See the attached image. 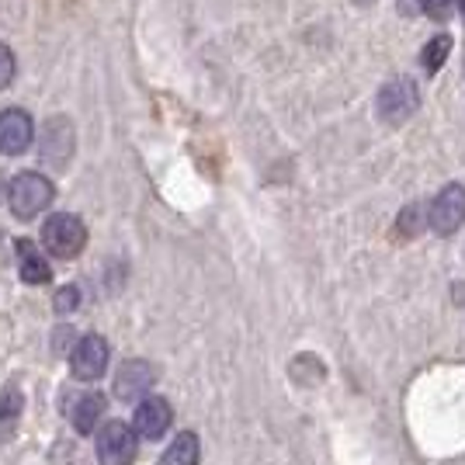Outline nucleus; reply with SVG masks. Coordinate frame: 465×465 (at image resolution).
Here are the masks:
<instances>
[{
  "mask_svg": "<svg viewBox=\"0 0 465 465\" xmlns=\"http://www.w3.org/2000/svg\"><path fill=\"white\" fill-rule=\"evenodd\" d=\"M39 153L45 163L53 167H63L70 153H74V129L66 118H53L45 129H42V143H39Z\"/></svg>",
  "mask_w": 465,
  "mask_h": 465,
  "instance_id": "nucleus-9",
  "label": "nucleus"
},
{
  "mask_svg": "<svg viewBox=\"0 0 465 465\" xmlns=\"http://www.w3.org/2000/svg\"><path fill=\"white\" fill-rule=\"evenodd\" d=\"M358 4H371V0H358Z\"/></svg>",
  "mask_w": 465,
  "mask_h": 465,
  "instance_id": "nucleus-19",
  "label": "nucleus"
},
{
  "mask_svg": "<svg viewBox=\"0 0 465 465\" xmlns=\"http://www.w3.org/2000/svg\"><path fill=\"white\" fill-rule=\"evenodd\" d=\"M139 451V430L122 420H112L97 430V459L101 465H129Z\"/></svg>",
  "mask_w": 465,
  "mask_h": 465,
  "instance_id": "nucleus-4",
  "label": "nucleus"
},
{
  "mask_svg": "<svg viewBox=\"0 0 465 465\" xmlns=\"http://www.w3.org/2000/svg\"><path fill=\"white\" fill-rule=\"evenodd\" d=\"M171 420H174V410H171V403H167L163 396H150V400H143V403H139L133 427L139 430V438L156 441V438H163V434H167Z\"/></svg>",
  "mask_w": 465,
  "mask_h": 465,
  "instance_id": "nucleus-8",
  "label": "nucleus"
},
{
  "mask_svg": "<svg viewBox=\"0 0 465 465\" xmlns=\"http://www.w3.org/2000/svg\"><path fill=\"white\" fill-rule=\"evenodd\" d=\"M375 108H379L382 122L400 125V122H407L420 108V91H417V84L410 77H392L382 84V91L375 97Z\"/></svg>",
  "mask_w": 465,
  "mask_h": 465,
  "instance_id": "nucleus-2",
  "label": "nucleus"
},
{
  "mask_svg": "<svg viewBox=\"0 0 465 465\" xmlns=\"http://www.w3.org/2000/svg\"><path fill=\"white\" fill-rule=\"evenodd\" d=\"M77 302H80V292L74 289V285H66V289L56 292V302H53V306H56V312H70Z\"/></svg>",
  "mask_w": 465,
  "mask_h": 465,
  "instance_id": "nucleus-17",
  "label": "nucleus"
},
{
  "mask_svg": "<svg viewBox=\"0 0 465 465\" xmlns=\"http://www.w3.org/2000/svg\"><path fill=\"white\" fill-rule=\"evenodd\" d=\"M420 7H424L430 18H448V11L455 7V0H420Z\"/></svg>",
  "mask_w": 465,
  "mask_h": 465,
  "instance_id": "nucleus-18",
  "label": "nucleus"
},
{
  "mask_svg": "<svg viewBox=\"0 0 465 465\" xmlns=\"http://www.w3.org/2000/svg\"><path fill=\"white\" fill-rule=\"evenodd\" d=\"M104 407H108V396L104 392H87V396H80L74 410H70V417H74V427H77L80 434H91L94 424L104 417Z\"/></svg>",
  "mask_w": 465,
  "mask_h": 465,
  "instance_id": "nucleus-11",
  "label": "nucleus"
},
{
  "mask_svg": "<svg viewBox=\"0 0 465 465\" xmlns=\"http://www.w3.org/2000/svg\"><path fill=\"white\" fill-rule=\"evenodd\" d=\"M53 181L49 177L35 174V171H28V174H18L11 181V188H7V202H11V213L21 215V219H32V215L45 213L49 205H53Z\"/></svg>",
  "mask_w": 465,
  "mask_h": 465,
  "instance_id": "nucleus-1",
  "label": "nucleus"
},
{
  "mask_svg": "<svg viewBox=\"0 0 465 465\" xmlns=\"http://www.w3.org/2000/svg\"><path fill=\"white\" fill-rule=\"evenodd\" d=\"M427 223L438 236H451L465 223V188L462 184H448L445 192L434 198Z\"/></svg>",
  "mask_w": 465,
  "mask_h": 465,
  "instance_id": "nucleus-5",
  "label": "nucleus"
},
{
  "mask_svg": "<svg viewBox=\"0 0 465 465\" xmlns=\"http://www.w3.org/2000/svg\"><path fill=\"white\" fill-rule=\"evenodd\" d=\"M448 53H451V35H434V39L424 45V56H420V63H424L427 74H434V70H441L445 66Z\"/></svg>",
  "mask_w": 465,
  "mask_h": 465,
  "instance_id": "nucleus-15",
  "label": "nucleus"
},
{
  "mask_svg": "<svg viewBox=\"0 0 465 465\" xmlns=\"http://www.w3.org/2000/svg\"><path fill=\"white\" fill-rule=\"evenodd\" d=\"M462 15H465V0H462Z\"/></svg>",
  "mask_w": 465,
  "mask_h": 465,
  "instance_id": "nucleus-20",
  "label": "nucleus"
},
{
  "mask_svg": "<svg viewBox=\"0 0 465 465\" xmlns=\"http://www.w3.org/2000/svg\"><path fill=\"white\" fill-rule=\"evenodd\" d=\"M42 243L53 257H77L84 251V243H87V230H84V223L77 215L59 213L42 226Z\"/></svg>",
  "mask_w": 465,
  "mask_h": 465,
  "instance_id": "nucleus-3",
  "label": "nucleus"
},
{
  "mask_svg": "<svg viewBox=\"0 0 465 465\" xmlns=\"http://www.w3.org/2000/svg\"><path fill=\"white\" fill-rule=\"evenodd\" d=\"M32 139H35V122L28 112H21V108H4L0 112V153H25L32 146Z\"/></svg>",
  "mask_w": 465,
  "mask_h": 465,
  "instance_id": "nucleus-6",
  "label": "nucleus"
},
{
  "mask_svg": "<svg viewBox=\"0 0 465 465\" xmlns=\"http://www.w3.org/2000/svg\"><path fill=\"white\" fill-rule=\"evenodd\" d=\"M202 462V445H198V434H192V430H181L174 441H171V448L163 451V459H160V465H198Z\"/></svg>",
  "mask_w": 465,
  "mask_h": 465,
  "instance_id": "nucleus-12",
  "label": "nucleus"
},
{
  "mask_svg": "<svg viewBox=\"0 0 465 465\" xmlns=\"http://www.w3.org/2000/svg\"><path fill=\"white\" fill-rule=\"evenodd\" d=\"M18 253H21V278L28 282V285H42V282H49L53 272H49V264L39 257V251L28 243V240H21L18 243Z\"/></svg>",
  "mask_w": 465,
  "mask_h": 465,
  "instance_id": "nucleus-13",
  "label": "nucleus"
},
{
  "mask_svg": "<svg viewBox=\"0 0 465 465\" xmlns=\"http://www.w3.org/2000/svg\"><path fill=\"white\" fill-rule=\"evenodd\" d=\"M18 413H21V392H18V386L4 389V396H0V441H7V438L15 434Z\"/></svg>",
  "mask_w": 465,
  "mask_h": 465,
  "instance_id": "nucleus-14",
  "label": "nucleus"
},
{
  "mask_svg": "<svg viewBox=\"0 0 465 465\" xmlns=\"http://www.w3.org/2000/svg\"><path fill=\"white\" fill-rule=\"evenodd\" d=\"M15 70H18V63H15V53H11V49L0 42V91H4V87L15 80Z\"/></svg>",
  "mask_w": 465,
  "mask_h": 465,
  "instance_id": "nucleus-16",
  "label": "nucleus"
},
{
  "mask_svg": "<svg viewBox=\"0 0 465 465\" xmlns=\"http://www.w3.org/2000/svg\"><path fill=\"white\" fill-rule=\"evenodd\" d=\"M108 358H112L108 341H104L101 333H87L77 348H74V361H70V365H74V375L87 382V379H101V375H104Z\"/></svg>",
  "mask_w": 465,
  "mask_h": 465,
  "instance_id": "nucleus-7",
  "label": "nucleus"
},
{
  "mask_svg": "<svg viewBox=\"0 0 465 465\" xmlns=\"http://www.w3.org/2000/svg\"><path fill=\"white\" fill-rule=\"evenodd\" d=\"M156 371L150 361H125L122 369H118V379H115V392L118 400H143L150 386H153Z\"/></svg>",
  "mask_w": 465,
  "mask_h": 465,
  "instance_id": "nucleus-10",
  "label": "nucleus"
}]
</instances>
